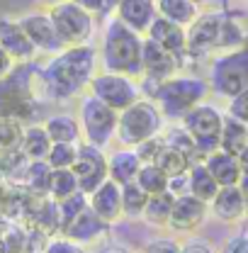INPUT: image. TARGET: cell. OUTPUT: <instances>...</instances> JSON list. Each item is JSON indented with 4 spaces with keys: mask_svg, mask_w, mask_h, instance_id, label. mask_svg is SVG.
<instances>
[{
    "mask_svg": "<svg viewBox=\"0 0 248 253\" xmlns=\"http://www.w3.org/2000/svg\"><path fill=\"white\" fill-rule=\"evenodd\" d=\"M95 68V51L90 46H66L44 68V83L54 97H73L90 83Z\"/></svg>",
    "mask_w": 248,
    "mask_h": 253,
    "instance_id": "6da1fadb",
    "label": "cell"
},
{
    "mask_svg": "<svg viewBox=\"0 0 248 253\" xmlns=\"http://www.w3.org/2000/svg\"><path fill=\"white\" fill-rule=\"evenodd\" d=\"M117 20L139 34L149 32L151 22L156 20V2L154 0H122L117 5Z\"/></svg>",
    "mask_w": 248,
    "mask_h": 253,
    "instance_id": "d6986e66",
    "label": "cell"
},
{
    "mask_svg": "<svg viewBox=\"0 0 248 253\" xmlns=\"http://www.w3.org/2000/svg\"><path fill=\"white\" fill-rule=\"evenodd\" d=\"M154 163L168 175V180H170V178H178V175H185L187 170H190V166H192V161H190L183 151H178V149H173V146H168V144H163V149L158 151V156L154 158Z\"/></svg>",
    "mask_w": 248,
    "mask_h": 253,
    "instance_id": "f1b7e54d",
    "label": "cell"
},
{
    "mask_svg": "<svg viewBox=\"0 0 248 253\" xmlns=\"http://www.w3.org/2000/svg\"><path fill=\"white\" fill-rule=\"evenodd\" d=\"M61 231L66 239H71V241H76V244L83 246V244H90L95 239H100V236L107 231V224L100 219L90 207H85L68 226H63Z\"/></svg>",
    "mask_w": 248,
    "mask_h": 253,
    "instance_id": "44dd1931",
    "label": "cell"
},
{
    "mask_svg": "<svg viewBox=\"0 0 248 253\" xmlns=\"http://www.w3.org/2000/svg\"><path fill=\"white\" fill-rule=\"evenodd\" d=\"M90 90L93 95L105 102L107 107H112L115 112H122L129 105H134L139 100V88L136 83L129 78V76H122V73H100L90 78Z\"/></svg>",
    "mask_w": 248,
    "mask_h": 253,
    "instance_id": "9c48e42d",
    "label": "cell"
},
{
    "mask_svg": "<svg viewBox=\"0 0 248 253\" xmlns=\"http://www.w3.org/2000/svg\"><path fill=\"white\" fill-rule=\"evenodd\" d=\"M34 115V95L17 76H5L0 81V120H30Z\"/></svg>",
    "mask_w": 248,
    "mask_h": 253,
    "instance_id": "30bf717a",
    "label": "cell"
},
{
    "mask_svg": "<svg viewBox=\"0 0 248 253\" xmlns=\"http://www.w3.org/2000/svg\"><path fill=\"white\" fill-rule=\"evenodd\" d=\"M239 188H241V195H244V200H246V207H248V175H244V178L239 180Z\"/></svg>",
    "mask_w": 248,
    "mask_h": 253,
    "instance_id": "c3c4849f",
    "label": "cell"
},
{
    "mask_svg": "<svg viewBox=\"0 0 248 253\" xmlns=\"http://www.w3.org/2000/svg\"><path fill=\"white\" fill-rule=\"evenodd\" d=\"M49 17L54 22V27L61 37L63 46H81L88 42L90 32H93V17L88 10H83L81 5H76L73 0H63L56 2L49 10Z\"/></svg>",
    "mask_w": 248,
    "mask_h": 253,
    "instance_id": "ba28073f",
    "label": "cell"
},
{
    "mask_svg": "<svg viewBox=\"0 0 248 253\" xmlns=\"http://www.w3.org/2000/svg\"><path fill=\"white\" fill-rule=\"evenodd\" d=\"M209 85L221 97H234L248 88V49L226 51L214 59L209 71Z\"/></svg>",
    "mask_w": 248,
    "mask_h": 253,
    "instance_id": "5b68a950",
    "label": "cell"
},
{
    "mask_svg": "<svg viewBox=\"0 0 248 253\" xmlns=\"http://www.w3.org/2000/svg\"><path fill=\"white\" fill-rule=\"evenodd\" d=\"M46 253H85V249L81 246V244H76V241H71V239H54V241H49V246H46Z\"/></svg>",
    "mask_w": 248,
    "mask_h": 253,
    "instance_id": "60d3db41",
    "label": "cell"
},
{
    "mask_svg": "<svg viewBox=\"0 0 248 253\" xmlns=\"http://www.w3.org/2000/svg\"><path fill=\"white\" fill-rule=\"evenodd\" d=\"M219 253H248V234H236L231 236Z\"/></svg>",
    "mask_w": 248,
    "mask_h": 253,
    "instance_id": "b9f144b4",
    "label": "cell"
},
{
    "mask_svg": "<svg viewBox=\"0 0 248 253\" xmlns=\"http://www.w3.org/2000/svg\"><path fill=\"white\" fill-rule=\"evenodd\" d=\"M22 122L15 120H0V149H15L22 144Z\"/></svg>",
    "mask_w": 248,
    "mask_h": 253,
    "instance_id": "8d00e7d4",
    "label": "cell"
},
{
    "mask_svg": "<svg viewBox=\"0 0 248 253\" xmlns=\"http://www.w3.org/2000/svg\"><path fill=\"white\" fill-rule=\"evenodd\" d=\"M209 210H212V214H214L219 221H226V224L241 221L248 214L246 200H244L239 185L219 188V192L214 195V200L209 202Z\"/></svg>",
    "mask_w": 248,
    "mask_h": 253,
    "instance_id": "ac0fdd59",
    "label": "cell"
},
{
    "mask_svg": "<svg viewBox=\"0 0 248 253\" xmlns=\"http://www.w3.org/2000/svg\"><path fill=\"white\" fill-rule=\"evenodd\" d=\"M205 168L212 173V178L219 183V188H229V185H239V180L244 178L241 173V166H239V158L226 154V151H212L209 156H205Z\"/></svg>",
    "mask_w": 248,
    "mask_h": 253,
    "instance_id": "7402d4cb",
    "label": "cell"
},
{
    "mask_svg": "<svg viewBox=\"0 0 248 253\" xmlns=\"http://www.w3.org/2000/svg\"><path fill=\"white\" fill-rule=\"evenodd\" d=\"M239 166H241V173H244V175H248V146L246 149H244V151H241V154H239Z\"/></svg>",
    "mask_w": 248,
    "mask_h": 253,
    "instance_id": "bcb514c9",
    "label": "cell"
},
{
    "mask_svg": "<svg viewBox=\"0 0 248 253\" xmlns=\"http://www.w3.org/2000/svg\"><path fill=\"white\" fill-rule=\"evenodd\" d=\"M78 190H81L78 188V180H76V175H73L71 168H56V170L51 173V188H49V195H51L54 202H59V200L73 195V192H78Z\"/></svg>",
    "mask_w": 248,
    "mask_h": 253,
    "instance_id": "e575fe53",
    "label": "cell"
},
{
    "mask_svg": "<svg viewBox=\"0 0 248 253\" xmlns=\"http://www.w3.org/2000/svg\"><path fill=\"white\" fill-rule=\"evenodd\" d=\"M46 134L54 144H76L78 136H81V126H78V120L71 117V115H54L46 120Z\"/></svg>",
    "mask_w": 248,
    "mask_h": 253,
    "instance_id": "83f0119b",
    "label": "cell"
},
{
    "mask_svg": "<svg viewBox=\"0 0 248 253\" xmlns=\"http://www.w3.org/2000/svg\"><path fill=\"white\" fill-rule=\"evenodd\" d=\"M78 156V146L76 144H51V151L46 156V163L56 170V168H73Z\"/></svg>",
    "mask_w": 248,
    "mask_h": 253,
    "instance_id": "d590c367",
    "label": "cell"
},
{
    "mask_svg": "<svg viewBox=\"0 0 248 253\" xmlns=\"http://www.w3.org/2000/svg\"><path fill=\"white\" fill-rule=\"evenodd\" d=\"M88 207L93 210L100 219L105 221L107 226L120 221L124 217L122 212V185H117L115 180H105L97 190H93L88 195Z\"/></svg>",
    "mask_w": 248,
    "mask_h": 253,
    "instance_id": "2e32d148",
    "label": "cell"
},
{
    "mask_svg": "<svg viewBox=\"0 0 248 253\" xmlns=\"http://www.w3.org/2000/svg\"><path fill=\"white\" fill-rule=\"evenodd\" d=\"M209 93V83L202 78H192V76H173L168 81L156 83L154 100L161 110V115L168 117H185L192 107H197Z\"/></svg>",
    "mask_w": 248,
    "mask_h": 253,
    "instance_id": "3957f363",
    "label": "cell"
},
{
    "mask_svg": "<svg viewBox=\"0 0 248 253\" xmlns=\"http://www.w3.org/2000/svg\"><path fill=\"white\" fill-rule=\"evenodd\" d=\"M209 212V205L197 200L195 195H180L175 197L173 202V210H170V217H168V229L178 231V234H190L195 229L202 226V221Z\"/></svg>",
    "mask_w": 248,
    "mask_h": 253,
    "instance_id": "4fadbf2b",
    "label": "cell"
},
{
    "mask_svg": "<svg viewBox=\"0 0 248 253\" xmlns=\"http://www.w3.org/2000/svg\"><path fill=\"white\" fill-rule=\"evenodd\" d=\"M117 117L120 112L100 102L95 95H88L81 102V129L85 134V144L97 149L107 146L110 139L117 134Z\"/></svg>",
    "mask_w": 248,
    "mask_h": 253,
    "instance_id": "52a82bcc",
    "label": "cell"
},
{
    "mask_svg": "<svg viewBox=\"0 0 248 253\" xmlns=\"http://www.w3.org/2000/svg\"><path fill=\"white\" fill-rule=\"evenodd\" d=\"M141 46L144 39L139 32L129 30L124 22L115 20L107 34H105V46H102V59L110 73H122V76H141Z\"/></svg>",
    "mask_w": 248,
    "mask_h": 253,
    "instance_id": "7a4b0ae2",
    "label": "cell"
},
{
    "mask_svg": "<svg viewBox=\"0 0 248 253\" xmlns=\"http://www.w3.org/2000/svg\"><path fill=\"white\" fill-rule=\"evenodd\" d=\"M180 253H217L207 239H190L180 246Z\"/></svg>",
    "mask_w": 248,
    "mask_h": 253,
    "instance_id": "7bdbcfd3",
    "label": "cell"
},
{
    "mask_svg": "<svg viewBox=\"0 0 248 253\" xmlns=\"http://www.w3.org/2000/svg\"><path fill=\"white\" fill-rule=\"evenodd\" d=\"M97 253H131V251L124 249V246H105V249H100Z\"/></svg>",
    "mask_w": 248,
    "mask_h": 253,
    "instance_id": "7dc6e473",
    "label": "cell"
},
{
    "mask_svg": "<svg viewBox=\"0 0 248 253\" xmlns=\"http://www.w3.org/2000/svg\"><path fill=\"white\" fill-rule=\"evenodd\" d=\"M173 202H175V195H170L168 190L158 192V195H151L141 219H146L151 226H168V217H170Z\"/></svg>",
    "mask_w": 248,
    "mask_h": 253,
    "instance_id": "4dcf8cb0",
    "label": "cell"
},
{
    "mask_svg": "<svg viewBox=\"0 0 248 253\" xmlns=\"http://www.w3.org/2000/svg\"><path fill=\"white\" fill-rule=\"evenodd\" d=\"M149 197H151V195L139 188L136 180L122 185V212H124V217H129V219H141Z\"/></svg>",
    "mask_w": 248,
    "mask_h": 253,
    "instance_id": "1f68e13d",
    "label": "cell"
},
{
    "mask_svg": "<svg viewBox=\"0 0 248 253\" xmlns=\"http://www.w3.org/2000/svg\"><path fill=\"white\" fill-rule=\"evenodd\" d=\"M122 0H105V7H117Z\"/></svg>",
    "mask_w": 248,
    "mask_h": 253,
    "instance_id": "681fc988",
    "label": "cell"
},
{
    "mask_svg": "<svg viewBox=\"0 0 248 253\" xmlns=\"http://www.w3.org/2000/svg\"><path fill=\"white\" fill-rule=\"evenodd\" d=\"M71 170H73V175L78 180V188L83 190L85 195H90L93 190H97L107 180V158L97 146L81 144L76 163H73Z\"/></svg>",
    "mask_w": 248,
    "mask_h": 253,
    "instance_id": "8fae6325",
    "label": "cell"
},
{
    "mask_svg": "<svg viewBox=\"0 0 248 253\" xmlns=\"http://www.w3.org/2000/svg\"><path fill=\"white\" fill-rule=\"evenodd\" d=\"M161 149H163V139L154 136V139H149V141H144V144L136 146V156H139L141 163H154V158L158 156Z\"/></svg>",
    "mask_w": 248,
    "mask_h": 253,
    "instance_id": "f35d334b",
    "label": "cell"
},
{
    "mask_svg": "<svg viewBox=\"0 0 248 253\" xmlns=\"http://www.w3.org/2000/svg\"><path fill=\"white\" fill-rule=\"evenodd\" d=\"M161 125H163V115H161L158 105L151 100H136L134 105L122 110L117 117V139L124 146L136 149L139 144L158 136Z\"/></svg>",
    "mask_w": 248,
    "mask_h": 253,
    "instance_id": "277c9868",
    "label": "cell"
},
{
    "mask_svg": "<svg viewBox=\"0 0 248 253\" xmlns=\"http://www.w3.org/2000/svg\"><path fill=\"white\" fill-rule=\"evenodd\" d=\"M248 146V125L234 120V117H224V125H221V136H219V149L231 154V156H239L244 149Z\"/></svg>",
    "mask_w": 248,
    "mask_h": 253,
    "instance_id": "d4e9b609",
    "label": "cell"
},
{
    "mask_svg": "<svg viewBox=\"0 0 248 253\" xmlns=\"http://www.w3.org/2000/svg\"><path fill=\"white\" fill-rule=\"evenodd\" d=\"M158 17H165L180 27H190L197 17V5L192 0H156Z\"/></svg>",
    "mask_w": 248,
    "mask_h": 253,
    "instance_id": "4316f807",
    "label": "cell"
},
{
    "mask_svg": "<svg viewBox=\"0 0 248 253\" xmlns=\"http://www.w3.org/2000/svg\"><path fill=\"white\" fill-rule=\"evenodd\" d=\"M76 5H81L83 10H88L90 15L93 12H100V10H105V0H73Z\"/></svg>",
    "mask_w": 248,
    "mask_h": 253,
    "instance_id": "ee69618b",
    "label": "cell"
},
{
    "mask_svg": "<svg viewBox=\"0 0 248 253\" xmlns=\"http://www.w3.org/2000/svg\"><path fill=\"white\" fill-rule=\"evenodd\" d=\"M180 246L175 239H154L144 246V253H180Z\"/></svg>",
    "mask_w": 248,
    "mask_h": 253,
    "instance_id": "ab89813d",
    "label": "cell"
},
{
    "mask_svg": "<svg viewBox=\"0 0 248 253\" xmlns=\"http://www.w3.org/2000/svg\"><path fill=\"white\" fill-rule=\"evenodd\" d=\"M0 49L12 59V61H30L34 59L37 49L30 42V37L20 27V22H12L7 17L0 20Z\"/></svg>",
    "mask_w": 248,
    "mask_h": 253,
    "instance_id": "e0dca14e",
    "label": "cell"
},
{
    "mask_svg": "<svg viewBox=\"0 0 248 253\" xmlns=\"http://www.w3.org/2000/svg\"><path fill=\"white\" fill-rule=\"evenodd\" d=\"M192 2H195V5H197V2H205V0H192Z\"/></svg>",
    "mask_w": 248,
    "mask_h": 253,
    "instance_id": "f907efd6",
    "label": "cell"
},
{
    "mask_svg": "<svg viewBox=\"0 0 248 253\" xmlns=\"http://www.w3.org/2000/svg\"><path fill=\"white\" fill-rule=\"evenodd\" d=\"M51 2H63V0H51Z\"/></svg>",
    "mask_w": 248,
    "mask_h": 253,
    "instance_id": "816d5d0a",
    "label": "cell"
},
{
    "mask_svg": "<svg viewBox=\"0 0 248 253\" xmlns=\"http://www.w3.org/2000/svg\"><path fill=\"white\" fill-rule=\"evenodd\" d=\"M136 185L149 195H158V192L168 190V175L156 163H141V168L136 173Z\"/></svg>",
    "mask_w": 248,
    "mask_h": 253,
    "instance_id": "d6a6232c",
    "label": "cell"
},
{
    "mask_svg": "<svg viewBox=\"0 0 248 253\" xmlns=\"http://www.w3.org/2000/svg\"><path fill=\"white\" fill-rule=\"evenodd\" d=\"M51 139H49V134H46V129L44 125H32L25 129V134H22V144H20V149H22V154L30 158V161H46L49 156V151H51Z\"/></svg>",
    "mask_w": 248,
    "mask_h": 253,
    "instance_id": "484cf974",
    "label": "cell"
},
{
    "mask_svg": "<svg viewBox=\"0 0 248 253\" xmlns=\"http://www.w3.org/2000/svg\"><path fill=\"white\" fill-rule=\"evenodd\" d=\"M178 71V56L161 49L156 42L151 39H144V46H141V73L149 78V81H168L173 78Z\"/></svg>",
    "mask_w": 248,
    "mask_h": 253,
    "instance_id": "9a60e30c",
    "label": "cell"
},
{
    "mask_svg": "<svg viewBox=\"0 0 248 253\" xmlns=\"http://www.w3.org/2000/svg\"><path fill=\"white\" fill-rule=\"evenodd\" d=\"M146 34H149V39L156 42L161 49H165V51H170V54H175V56H180V54L185 51V44H187L185 27H180V25L165 20V17H156Z\"/></svg>",
    "mask_w": 248,
    "mask_h": 253,
    "instance_id": "ffe728a7",
    "label": "cell"
},
{
    "mask_svg": "<svg viewBox=\"0 0 248 253\" xmlns=\"http://www.w3.org/2000/svg\"><path fill=\"white\" fill-rule=\"evenodd\" d=\"M51 173L54 168L46 161H30L27 173H25V185L34 197H46L51 188Z\"/></svg>",
    "mask_w": 248,
    "mask_h": 253,
    "instance_id": "f546056e",
    "label": "cell"
},
{
    "mask_svg": "<svg viewBox=\"0 0 248 253\" xmlns=\"http://www.w3.org/2000/svg\"><path fill=\"white\" fill-rule=\"evenodd\" d=\"M221 125H224V115L212 105H197L183 117V129L192 136L200 156H209L212 151L219 149V136H221Z\"/></svg>",
    "mask_w": 248,
    "mask_h": 253,
    "instance_id": "8992f818",
    "label": "cell"
},
{
    "mask_svg": "<svg viewBox=\"0 0 248 253\" xmlns=\"http://www.w3.org/2000/svg\"><path fill=\"white\" fill-rule=\"evenodd\" d=\"M88 207V195L83 192V190H78V192H73V195H68V197H63L56 202V217H59V229L63 226H68L71 221L76 219L83 210Z\"/></svg>",
    "mask_w": 248,
    "mask_h": 253,
    "instance_id": "836d02e7",
    "label": "cell"
},
{
    "mask_svg": "<svg viewBox=\"0 0 248 253\" xmlns=\"http://www.w3.org/2000/svg\"><path fill=\"white\" fill-rule=\"evenodd\" d=\"M226 15L221 12H207V15H197L195 22L187 27V44L185 51L192 56H202L219 49V39H221V27H224Z\"/></svg>",
    "mask_w": 248,
    "mask_h": 253,
    "instance_id": "7c38bea8",
    "label": "cell"
},
{
    "mask_svg": "<svg viewBox=\"0 0 248 253\" xmlns=\"http://www.w3.org/2000/svg\"><path fill=\"white\" fill-rule=\"evenodd\" d=\"M10 71H12V59L0 49V81H2L5 76H10Z\"/></svg>",
    "mask_w": 248,
    "mask_h": 253,
    "instance_id": "f6af8a7d",
    "label": "cell"
},
{
    "mask_svg": "<svg viewBox=\"0 0 248 253\" xmlns=\"http://www.w3.org/2000/svg\"><path fill=\"white\" fill-rule=\"evenodd\" d=\"M141 168V161L136 156V151H115L107 158V178L115 180L117 185H126L136 180V173Z\"/></svg>",
    "mask_w": 248,
    "mask_h": 253,
    "instance_id": "603a6c76",
    "label": "cell"
},
{
    "mask_svg": "<svg viewBox=\"0 0 248 253\" xmlns=\"http://www.w3.org/2000/svg\"><path fill=\"white\" fill-rule=\"evenodd\" d=\"M226 112H229V117H234V120L248 125V88L229 100V110H226Z\"/></svg>",
    "mask_w": 248,
    "mask_h": 253,
    "instance_id": "74e56055",
    "label": "cell"
},
{
    "mask_svg": "<svg viewBox=\"0 0 248 253\" xmlns=\"http://www.w3.org/2000/svg\"><path fill=\"white\" fill-rule=\"evenodd\" d=\"M20 27H22L25 34L30 37V42L34 44V49H37V51L59 54L61 49H66L49 15L32 12V15H27V17H22V20H20Z\"/></svg>",
    "mask_w": 248,
    "mask_h": 253,
    "instance_id": "5bb4252c",
    "label": "cell"
},
{
    "mask_svg": "<svg viewBox=\"0 0 248 253\" xmlns=\"http://www.w3.org/2000/svg\"><path fill=\"white\" fill-rule=\"evenodd\" d=\"M187 190H190V195H195L197 200H202L207 205L214 200V195L219 192V183L212 178V173L205 168L202 161L190 166V170H187Z\"/></svg>",
    "mask_w": 248,
    "mask_h": 253,
    "instance_id": "cb8c5ba5",
    "label": "cell"
}]
</instances>
